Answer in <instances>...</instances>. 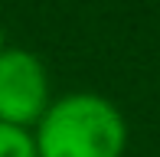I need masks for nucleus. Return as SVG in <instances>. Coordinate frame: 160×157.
Segmentation results:
<instances>
[{"label":"nucleus","instance_id":"obj_4","mask_svg":"<svg viewBox=\"0 0 160 157\" xmlns=\"http://www.w3.org/2000/svg\"><path fill=\"white\" fill-rule=\"evenodd\" d=\"M7 49V36H3V26H0V53Z\"/></svg>","mask_w":160,"mask_h":157},{"label":"nucleus","instance_id":"obj_1","mask_svg":"<svg viewBox=\"0 0 160 157\" xmlns=\"http://www.w3.org/2000/svg\"><path fill=\"white\" fill-rule=\"evenodd\" d=\"M33 141L39 157H124L128 121L111 98L72 92L46 108Z\"/></svg>","mask_w":160,"mask_h":157},{"label":"nucleus","instance_id":"obj_3","mask_svg":"<svg viewBox=\"0 0 160 157\" xmlns=\"http://www.w3.org/2000/svg\"><path fill=\"white\" fill-rule=\"evenodd\" d=\"M0 157H39L36 154L33 134L26 131V128L0 121Z\"/></svg>","mask_w":160,"mask_h":157},{"label":"nucleus","instance_id":"obj_2","mask_svg":"<svg viewBox=\"0 0 160 157\" xmlns=\"http://www.w3.org/2000/svg\"><path fill=\"white\" fill-rule=\"evenodd\" d=\"M49 72L42 59L30 49L0 53V121L7 124H36L49 108Z\"/></svg>","mask_w":160,"mask_h":157}]
</instances>
